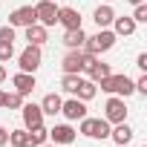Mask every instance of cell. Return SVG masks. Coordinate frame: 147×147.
I'll return each instance as SVG.
<instances>
[{"label": "cell", "mask_w": 147, "mask_h": 147, "mask_svg": "<svg viewBox=\"0 0 147 147\" xmlns=\"http://www.w3.org/2000/svg\"><path fill=\"white\" fill-rule=\"evenodd\" d=\"M104 3H110V0H104Z\"/></svg>", "instance_id": "8d00e7d4"}, {"label": "cell", "mask_w": 147, "mask_h": 147, "mask_svg": "<svg viewBox=\"0 0 147 147\" xmlns=\"http://www.w3.org/2000/svg\"><path fill=\"white\" fill-rule=\"evenodd\" d=\"M61 95H55V92H49V95H43V101H40V110H43V115H58L61 113Z\"/></svg>", "instance_id": "d6986e66"}, {"label": "cell", "mask_w": 147, "mask_h": 147, "mask_svg": "<svg viewBox=\"0 0 147 147\" xmlns=\"http://www.w3.org/2000/svg\"><path fill=\"white\" fill-rule=\"evenodd\" d=\"M9 144L12 147H32L29 144V130H12L9 133Z\"/></svg>", "instance_id": "603a6c76"}, {"label": "cell", "mask_w": 147, "mask_h": 147, "mask_svg": "<svg viewBox=\"0 0 147 147\" xmlns=\"http://www.w3.org/2000/svg\"><path fill=\"white\" fill-rule=\"evenodd\" d=\"M3 81H6V66L0 63V84H3Z\"/></svg>", "instance_id": "1f68e13d"}, {"label": "cell", "mask_w": 147, "mask_h": 147, "mask_svg": "<svg viewBox=\"0 0 147 147\" xmlns=\"http://www.w3.org/2000/svg\"><path fill=\"white\" fill-rule=\"evenodd\" d=\"M84 40H87L84 29H66V32H63V46H66V49H81Z\"/></svg>", "instance_id": "2e32d148"}, {"label": "cell", "mask_w": 147, "mask_h": 147, "mask_svg": "<svg viewBox=\"0 0 147 147\" xmlns=\"http://www.w3.org/2000/svg\"><path fill=\"white\" fill-rule=\"evenodd\" d=\"M46 141H49V130H46L43 124H38V127L29 130V144H32V147H40V144H46Z\"/></svg>", "instance_id": "ffe728a7"}, {"label": "cell", "mask_w": 147, "mask_h": 147, "mask_svg": "<svg viewBox=\"0 0 147 147\" xmlns=\"http://www.w3.org/2000/svg\"><path fill=\"white\" fill-rule=\"evenodd\" d=\"M12 84H15V92H20V95H29L38 84H35V72H18V75L12 78Z\"/></svg>", "instance_id": "7c38bea8"}, {"label": "cell", "mask_w": 147, "mask_h": 147, "mask_svg": "<svg viewBox=\"0 0 147 147\" xmlns=\"http://www.w3.org/2000/svg\"><path fill=\"white\" fill-rule=\"evenodd\" d=\"M26 40L35 43V46H43V43H46V26H40V23L26 26Z\"/></svg>", "instance_id": "ac0fdd59"}, {"label": "cell", "mask_w": 147, "mask_h": 147, "mask_svg": "<svg viewBox=\"0 0 147 147\" xmlns=\"http://www.w3.org/2000/svg\"><path fill=\"white\" fill-rule=\"evenodd\" d=\"M113 46H115V32H110V29H98V35L84 40V52L87 55H101V52H107Z\"/></svg>", "instance_id": "7a4b0ae2"}, {"label": "cell", "mask_w": 147, "mask_h": 147, "mask_svg": "<svg viewBox=\"0 0 147 147\" xmlns=\"http://www.w3.org/2000/svg\"><path fill=\"white\" fill-rule=\"evenodd\" d=\"M81 133L90 138H110V121L107 118H81Z\"/></svg>", "instance_id": "3957f363"}, {"label": "cell", "mask_w": 147, "mask_h": 147, "mask_svg": "<svg viewBox=\"0 0 147 147\" xmlns=\"http://www.w3.org/2000/svg\"><path fill=\"white\" fill-rule=\"evenodd\" d=\"M133 127L127 124V121H121V124H115V130H110V138L115 141V144H130L133 141Z\"/></svg>", "instance_id": "9a60e30c"}, {"label": "cell", "mask_w": 147, "mask_h": 147, "mask_svg": "<svg viewBox=\"0 0 147 147\" xmlns=\"http://www.w3.org/2000/svg\"><path fill=\"white\" fill-rule=\"evenodd\" d=\"M133 20H136V23H147V6H144V3H138V6H136Z\"/></svg>", "instance_id": "4316f807"}, {"label": "cell", "mask_w": 147, "mask_h": 147, "mask_svg": "<svg viewBox=\"0 0 147 147\" xmlns=\"http://www.w3.org/2000/svg\"><path fill=\"white\" fill-rule=\"evenodd\" d=\"M35 18L40 26H55L58 23V6L52 0H40V3H35Z\"/></svg>", "instance_id": "8992f818"}, {"label": "cell", "mask_w": 147, "mask_h": 147, "mask_svg": "<svg viewBox=\"0 0 147 147\" xmlns=\"http://www.w3.org/2000/svg\"><path fill=\"white\" fill-rule=\"evenodd\" d=\"M61 113H63L69 121H81V118L87 115V104H84L81 98H69V101L61 104Z\"/></svg>", "instance_id": "9c48e42d"}, {"label": "cell", "mask_w": 147, "mask_h": 147, "mask_svg": "<svg viewBox=\"0 0 147 147\" xmlns=\"http://www.w3.org/2000/svg\"><path fill=\"white\" fill-rule=\"evenodd\" d=\"M12 55H15V43H3L0 40V63H9Z\"/></svg>", "instance_id": "484cf974"}, {"label": "cell", "mask_w": 147, "mask_h": 147, "mask_svg": "<svg viewBox=\"0 0 147 147\" xmlns=\"http://www.w3.org/2000/svg\"><path fill=\"white\" fill-rule=\"evenodd\" d=\"M136 66H138L141 72H147V52H141V55H138V61H136Z\"/></svg>", "instance_id": "f1b7e54d"}, {"label": "cell", "mask_w": 147, "mask_h": 147, "mask_svg": "<svg viewBox=\"0 0 147 147\" xmlns=\"http://www.w3.org/2000/svg\"><path fill=\"white\" fill-rule=\"evenodd\" d=\"M6 144H9V130L0 127V147H6Z\"/></svg>", "instance_id": "4dcf8cb0"}, {"label": "cell", "mask_w": 147, "mask_h": 147, "mask_svg": "<svg viewBox=\"0 0 147 147\" xmlns=\"http://www.w3.org/2000/svg\"><path fill=\"white\" fill-rule=\"evenodd\" d=\"M58 23H61L63 29H81V15H78V9H72V6L58 9Z\"/></svg>", "instance_id": "8fae6325"}, {"label": "cell", "mask_w": 147, "mask_h": 147, "mask_svg": "<svg viewBox=\"0 0 147 147\" xmlns=\"http://www.w3.org/2000/svg\"><path fill=\"white\" fill-rule=\"evenodd\" d=\"M84 69L90 72V81H95V84H98L101 78H107V75H110V63H101L95 55L87 61V66H84Z\"/></svg>", "instance_id": "5bb4252c"}, {"label": "cell", "mask_w": 147, "mask_h": 147, "mask_svg": "<svg viewBox=\"0 0 147 147\" xmlns=\"http://www.w3.org/2000/svg\"><path fill=\"white\" fill-rule=\"evenodd\" d=\"M133 84H136V90H138V92H147V75H141V78H138V81H133Z\"/></svg>", "instance_id": "f546056e"}, {"label": "cell", "mask_w": 147, "mask_h": 147, "mask_svg": "<svg viewBox=\"0 0 147 147\" xmlns=\"http://www.w3.org/2000/svg\"><path fill=\"white\" fill-rule=\"evenodd\" d=\"M75 136H78V133L72 130L69 124H55V127L49 130V138H52L55 144H63V147H69L72 141H75Z\"/></svg>", "instance_id": "30bf717a"}, {"label": "cell", "mask_w": 147, "mask_h": 147, "mask_svg": "<svg viewBox=\"0 0 147 147\" xmlns=\"http://www.w3.org/2000/svg\"><path fill=\"white\" fill-rule=\"evenodd\" d=\"M3 98H6V92H3V90H0V107H3Z\"/></svg>", "instance_id": "d6a6232c"}, {"label": "cell", "mask_w": 147, "mask_h": 147, "mask_svg": "<svg viewBox=\"0 0 147 147\" xmlns=\"http://www.w3.org/2000/svg\"><path fill=\"white\" fill-rule=\"evenodd\" d=\"M90 58H92V55H87V52H81V49H69L66 58L61 61V66H63V72H69V75H78V72H84V66H87Z\"/></svg>", "instance_id": "277c9868"}, {"label": "cell", "mask_w": 147, "mask_h": 147, "mask_svg": "<svg viewBox=\"0 0 147 147\" xmlns=\"http://www.w3.org/2000/svg\"><path fill=\"white\" fill-rule=\"evenodd\" d=\"M141 147H147V144H141Z\"/></svg>", "instance_id": "74e56055"}, {"label": "cell", "mask_w": 147, "mask_h": 147, "mask_svg": "<svg viewBox=\"0 0 147 147\" xmlns=\"http://www.w3.org/2000/svg\"><path fill=\"white\" fill-rule=\"evenodd\" d=\"M40 147H58V144H40Z\"/></svg>", "instance_id": "e575fe53"}, {"label": "cell", "mask_w": 147, "mask_h": 147, "mask_svg": "<svg viewBox=\"0 0 147 147\" xmlns=\"http://www.w3.org/2000/svg\"><path fill=\"white\" fill-rule=\"evenodd\" d=\"M81 81H84V78H78V75H69V72H63V78H61V87H63V92L75 95V92H78V87H81Z\"/></svg>", "instance_id": "44dd1931"}, {"label": "cell", "mask_w": 147, "mask_h": 147, "mask_svg": "<svg viewBox=\"0 0 147 147\" xmlns=\"http://www.w3.org/2000/svg\"><path fill=\"white\" fill-rule=\"evenodd\" d=\"M115 35H133L136 32V20L133 18H115Z\"/></svg>", "instance_id": "7402d4cb"}, {"label": "cell", "mask_w": 147, "mask_h": 147, "mask_svg": "<svg viewBox=\"0 0 147 147\" xmlns=\"http://www.w3.org/2000/svg\"><path fill=\"white\" fill-rule=\"evenodd\" d=\"M20 72H35L38 66H40V46H35V43H29L23 52H20Z\"/></svg>", "instance_id": "52a82bcc"}, {"label": "cell", "mask_w": 147, "mask_h": 147, "mask_svg": "<svg viewBox=\"0 0 147 147\" xmlns=\"http://www.w3.org/2000/svg\"><path fill=\"white\" fill-rule=\"evenodd\" d=\"M3 107H6V110H20V107H23V95H20V92H6Z\"/></svg>", "instance_id": "d4e9b609"}, {"label": "cell", "mask_w": 147, "mask_h": 147, "mask_svg": "<svg viewBox=\"0 0 147 147\" xmlns=\"http://www.w3.org/2000/svg\"><path fill=\"white\" fill-rule=\"evenodd\" d=\"M95 90H98V87H95V81H81V87H78V92H75V95H78L81 101H90V98H95Z\"/></svg>", "instance_id": "cb8c5ba5"}, {"label": "cell", "mask_w": 147, "mask_h": 147, "mask_svg": "<svg viewBox=\"0 0 147 147\" xmlns=\"http://www.w3.org/2000/svg\"><path fill=\"white\" fill-rule=\"evenodd\" d=\"M107 113H104V118L110 121V124H121V121H127V104H124V98L121 95H113L110 101H107V107H104Z\"/></svg>", "instance_id": "5b68a950"}, {"label": "cell", "mask_w": 147, "mask_h": 147, "mask_svg": "<svg viewBox=\"0 0 147 147\" xmlns=\"http://www.w3.org/2000/svg\"><path fill=\"white\" fill-rule=\"evenodd\" d=\"M98 84H101L104 92H110V95H121V98H127V95L136 92V84H133V78H127V75H113V72H110V75L101 78Z\"/></svg>", "instance_id": "6da1fadb"}, {"label": "cell", "mask_w": 147, "mask_h": 147, "mask_svg": "<svg viewBox=\"0 0 147 147\" xmlns=\"http://www.w3.org/2000/svg\"><path fill=\"white\" fill-rule=\"evenodd\" d=\"M115 147H127V144H115Z\"/></svg>", "instance_id": "d590c367"}, {"label": "cell", "mask_w": 147, "mask_h": 147, "mask_svg": "<svg viewBox=\"0 0 147 147\" xmlns=\"http://www.w3.org/2000/svg\"><path fill=\"white\" fill-rule=\"evenodd\" d=\"M0 40H3V43H12V40H15V26H0Z\"/></svg>", "instance_id": "83f0119b"}, {"label": "cell", "mask_w": 147, "mask_h": 147, "mask_svg": "<svg viewBox=\"0 0 147 147\" xmlns=\"http://www.w3.org/2000/svg\"><path fill=\"white\" fill-rule=\"evenodd\" d=\"M32 23H38V18H35V6H20V9H15L12 15H9V26H32Z\"/></svg>", "instance_id": "ba28073f"}, {"label": "cell", "mask_w": 147, "mask_h": 147, "mask_svg": "<svg viewBox=\"0 0 147 147\" xmlns=\"http://www.w3.org/2000/svg\"><path fill=\"white\" fill-rule=\"evenodd\" d=\"M130 3H133V6H138V3H144V0H130Z\"/></svg>", "instance_id": "836d02e7"}, {"label": "cell", "mask_w": 147, "mask_h": 147, "mask_svg": "<svg viewBox=\"0 0 147 147\" xmlns=\"http://www.w3.org/2000/svg\"><path fill=\"white\" fill-rule=\"evenodd\" d=\"M20 110H23V124H26V130L43 124V110H40V104H26V107H20Z\"/></svg>", "instance_id": "4fadbf2b"}, {"label": "cell", "mask_w": 147, "mask_h": 147, "mask_svg": "<svg viewBox=\"0 0 147 147\" xmlns=\"http://www.w3.org/2000/svg\"><path fill=\"white\" fill-rule=\"evenodd\" d=\"M92 20L98 23V29H107V26L115 20V12H113V6H107V3H104V6H98V9H95V15H92Z\"/></svg>", "instance_id": "e0dca14e"}]
</instances>
